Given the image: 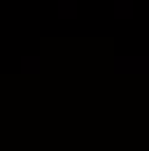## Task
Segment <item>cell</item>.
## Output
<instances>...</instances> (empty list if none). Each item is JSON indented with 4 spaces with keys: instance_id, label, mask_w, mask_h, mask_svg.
<instances>
[{
    "instance_id": "1",
    "label": "cell",
    "mask_w": 149,
    "mask_h": 151,
    "mask_svg": "<svg viewBox=\"0 0 149 151\" xmlns=\"http://www.w3.org/2000/svg\"><path fill=\"white\" fill-rule=\"evenodd\" d=\"M114 70L121 75H128V72H149V56H116L114 58Z\"/></svg>"
},
{
    "instance_id": "3",
    "label": "cell",
    "mask_w": 149,
    "mask_h": 151,
    "mask_svg": "<svg viewBox=\"0 0 149 151\" xmlns=\"http://www.w3.org/2000/svg\"><path fill=\"white\" fill-rule=\"evenodd\" d=\"M77 0H61L58 2V19H74L77 17Z\"/></svg>"
},
{
    "instance_id": "2",
    "label": "cell",
    "mask_w": 149,
    "mask_h": 151,
    "mask_svg": "<svg viewBox=\"0 0 149 151\" xmlns=\"http://www.w3.org/2000/svg\"><path fill=\"white\" fill-rule=\"evenodd\" d=\"M133 7H135L133 0H116V2H114V17H116V19H130V17L135 14Z\"/></svg>"
},
{
    "instance_id": "4",
    "label": "cell",
    "mask_w": 149,
    "mask_h": 151,
    "mask_svg": "<svg viewBox=\"0 0 149 151\" xmlns=\"http://www.w3.org/2000/svg\"><path fill=\"white\" fill-rule=\"evenodd\" d=\"M37 63H40V58H37V56H23V58H21V72H23V75H28V72L35 75L37 70H40Z\"/></svg>"
}]
</instances>
